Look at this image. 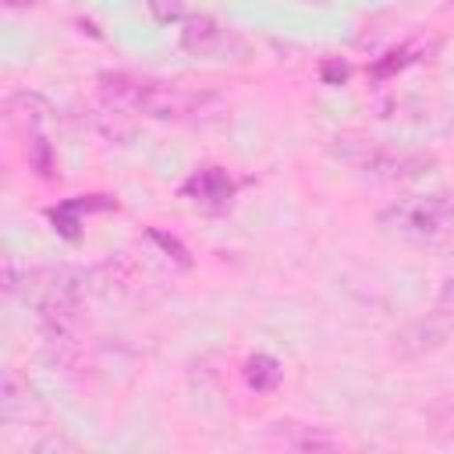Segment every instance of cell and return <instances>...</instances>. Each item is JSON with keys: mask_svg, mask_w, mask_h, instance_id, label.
Instances as JSON below:
<instances>
[{"mask_svg": "<svg viewBox=\"0 0 454 454\" xmlns=\"http://www.w3.org/2000/svg\"><path fill=\"white\" fill-rule=\"evenodd\" d=\"M380 227L419 245V248H450L454 245V202L443 192L404 195L380 213Z\"/></svg>", "mask_w": 454, "mask_h": 454, "instance_id": "cell-1", "label": "cell"}, {"mask_svg": "<svg viewBox=\"0 0 454 454\" xmlns=\"http://www.w3.org/2000/svg\"><path fill=\"white\" fill-rule=\"evenodd\" d=\"M333 156H340L344 163L358 167L362 174L376 177V181H411L422 177L436 167L433 153H419V149H387L372 138H333Z\"/></svg>", "mask_w": 454, "mask_h": 454, "instance_id": "cell-2", "label": "cell"}, {"mask_svg": "<svg viewBox=\"0 0 454 454\" xmlns=\"http://www.w3.org/2000/svg\"><path fill=\"white\" fill-rule=\"evenodd\" d=\"M234 195H238V184H234V177H231L223 167H199V170L181 184V199H192V202H195L202 213H209V216L227 213L231 202H234Z\"/></svg>", "mask_w": 454, "mask_h": 454, "instance_id": "cell-3", "label": "cell"}, {"mask_svg": "<svg viewBox=\"0 0 454 454\" xmlns=\"http://www.w3.org/2000/svg\"><path fill=\"white\" fill-rule=\"evenodd\" d=\"M117 209V199L114 195H74V199H64L57 206L46 209L53 231L64 238V241H78L82 238V216L85 213H110Z\"/></svg>", "mask_w": 454, "mask_h": 454, "instance_id": "cell-4", "label": "cell"}, {"mask_svg": "<svg viewBox=\"0 0 454 454\" xmlns=\"http://www.w3.org/2000/svg\"><path fill=\"white\" fill-rule=\"evenodd\" d=\"M227 32L223 25L213 18V14H188L181 21V35H177V46L188 53V57H213L220 46H223Z\"/></svg>", "mask_w": 454, "mask_h": 454, "instance_id": "cell-5", "label": "cell"}, {"mask_svg": "<svg viewBox=\"0 0 454 454\" xmlns=\"http://www.w3.org/2000/svg\"><path fill=\"white\" fill-rule=\"evenodd\" d=\"M46 114H50V103H46L39 92H28V89L11 92V96L4 99V117H7V124L18 128L21 135L39 131V124L46 121Z\"/></svg>", "mask_w": 454, "mask_h": 454, "instance_id": "cell-6", "label": "cell"}, {"mask_svg": "<svg viewBox=\"0 0 454 454\" xmlns=\"http://www.w3.org/2000/svg\"><path fill=\"white\" fill-rule=\"evenodd\" d=\"M273 433L280 436L284 447L291 450H337L340 436L323 429V426H301V422H273Z\"/></svg>", "mask_w": 454, "mask_h": 454, "instance_id": "cell-7", "label": "cell"}, {"mask_svg": "<svg viewBox=\"0 0 454 454\" xmlns=\"http://www.w3.org/2000/svg\"><path fill=\"white\" fill-rule=\"evenodd\" d=\"M241 376H245L248 390H255V394H273V390L280 387V380H284V365H280L270 351H255V355L245 358Z\"/></svg>", "mask_w": 454, "mask_h": 454, "instance_id": "cell-8", "label": "cell"}, {"mask_svg": "<svg viewBox=\"0 0 454 454\" xmlns=\"http://www.w3.org/2000/svg\"><path fill=\"white\" fill-rule=\"evenodd\" d=\"M25 160H28V170H32L35 177H43V181H50V177H53V170H57L53 145H50V142H46V135H39V131L25 135Z\"/></svg>", "mask_w": 454, "mask_h": 454, "instance_id": "cell-9", "label": "cell"}, {"mask_svg": "<svg viewBox=\"0 0 454 454\" xmlns=\"http://www.w3.org/2000/svg\"><path fill=\"white\" fill-rule=\"evenodd\" d=\"M21 408H28V380H21L18 369H7V376H4V397H0L4 422H11Z\"/></svg>", "mask_w": 454, "mask_h": 454, "instance_id": "cell-10", "label": "cell"}, {"mask_svg": "<svg viewBox=\"0 0 454 454\" xmlns=\"http://www.w3.org/2000/svg\"><path fill=\"white\" fill-rule=\"evenodd\" d=\"M145 238H149L153 245H160V252H163L167 259H174L181 270H192V252L184 248V241H181V238H174V234H167V231H156V227H149V231H145Z\"/></svg>", "mask_w": 454, "mask_h": 454, "instance_id": "cell-11", "label": "cell"}, {"mask_svg": "<svg viewBox=\"0 0 454 454\" xmlns=\"http://www.w3.org/2000/svg\"><path fill=\"white\" fill-rule=\"evenodd\" d=\"M149 14L156 25H181L188 14H184V0H145Z\"/></svg>", "mask_w": 454, "mask_h": 454, "instance_id": "cell-12", "label": "cell"}, {"mask_svg": "<svg viewBox=\"0 0 454 454\" xmlns=\"http://www.w3.org/2000/svg\"><path fill=\"white\" fill-rule=\"evenodd\" d=\"M408 60H411V50H408V46H397V50H390L383 60L372 64V78H390V74L401 71Z\"/></svg>", "mask_w": 454, "mask_h": 454, "instance_id": "cell-13", "label": "cell"}, {"mask_svg": "<svg viewBox=\"0 0 454 454\" xmlns=\"http://www.w3.org/2000/svg\"><path fill=\"white\" fill-rule=\"evenodd\" d=\"M348 74H351V67H348L340 57H326V60L319 64V78H323V85H344Z\"/></svg>", "mask_w": 454, "mask_h": 454, "instance_id": "cell-14", "label": "cell"}, {"mask_svg": "<svg viewBox=\"0 0 454 454\" xmlns=\"http://www.w3.org/2000/svg\"><path fill=\"white\" fill-rule=\"evenodd\" d=\"M50 450H74V443L67 436H46V440L32 443V454H50Z\"/></svg>", "mask_w": 454, "mask_h": 454, "instance_id": "cell-15", "label": "cell"}, {"mask_svg": "<svg viewBox=\"0 0 454 454\" xmlns=\"http://www.w3.org/2000/svg\"><path fill=\"white\" fill-rule=\"evenodd\" d=\"M301 4H309V7H319V4H326V0H301Z\"/></svg>", "mask_w": 454, "mask_h": 454, "instance_id": "cell-16", "label": "cell"}]
</instances>
